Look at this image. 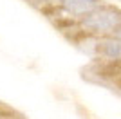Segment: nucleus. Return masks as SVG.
<instances>
[{
  "mask_svg": "<svg viewBox=\"0 0 121 119\" xmlns=\"http://www.w3.org/2000/svg\"><path fill=\"white\" fill-rule=\"evenodd\" d=\"M105 51H107V54L110 56V58L114 60H119V42H107L105 43Z\"/></svg>",
  "mask_w": 121,
  "mask_h": 119,
  "instance_id": "obj_3",
  "label": "nucleus"
},
{
  "mask_svg": "<svg viewBox=\"0 0 121 119\" xmlns=\"http://www.w3.org/2000/svg\"><path fill=\"white\" fill-rule=\"evenodd\" d=\"M119 24V18H117V13L110 9H99L94 11L83 20V25L89 27L92 31H99V33H105V31H112L114 27H117Z\"/></svg>",
  "mask_w": 121,
  "mask_h": 119,
  "instance_id": "obj_1",
  "label": "nucleus"
},
{
  "mask_svg": "<svg viewBox=\"0 0 121 119\" xmlns=\"http://www.w3.org/2000/svg\"><path fill=\"white\" fill-rule=\"evenodd\" d=\"M61 2L72 13H85L96 4V0H61Z\"/></svg>",
  "mask_w": 121,
  "mask_h": 119,
  "instance_id": "obj_2",
  "label": "nucleus"
}]
</instances>
